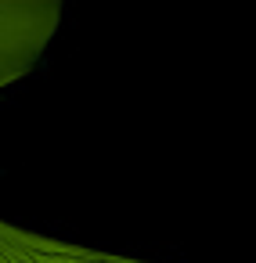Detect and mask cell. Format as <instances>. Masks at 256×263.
I'll use <instances>...</instances> for the list:
<instances>
[{"label":"cell","mask_w":256,"mask_h":263,"mask_svg":"<svg viewBox=\"0 0 256 263\" xmlns=\"http://www.w3.org/2000/svg\"><path fill=\"white\" fill-rule=\"evenodd\" d=\"M62 11L65 0H0V94L40 65Z\"/></svg>","instance_id":"6da1fadb"},{"label":"cell","mask_w":256,"mask_h":263,"mask_svg":"<svg viewBox=\"0 0 256 263\" xmlns=\"http://www.w3.org/2000/svg\"><path fill=\"white\" fill-rule=\"evenodd\" d=\"M0 263H148V259L87 249L76 241H62V238L0 220Z\"/></svg>","instance_id":"7a4b0ae2"}]
</instances>
